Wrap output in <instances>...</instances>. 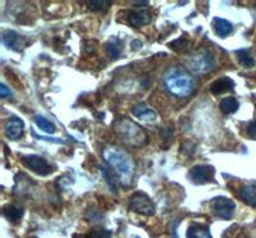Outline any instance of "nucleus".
<instances>
[{
	"mask_svg": "<svg viewBox=\"0 0 256 238\" xmlns=\"http://www.w3.org/2000/svg\"><path fill=\"white\" fill-rule=\"evenodd\" d=\"M105 162L122 184L130 186L134 174V163L131 156L116 146H108L102 151Z\"/></svg>",
	"mask_w": 256,
	"mask_h": 238,
	"instance_id": "1",
	"label": "nucleus"
},
{
	"mask_svg": "<svg viewBox=\"0 0 256 238\" xmlns=\"http://www.w3.org/2000/svg\"><path fill=\"white\" fill-rule=\"evenodd\" d=\"M164 84L169 92L178 98L190 96L195 88V82H194L192 76L180 68H173V70H168L164 76Z\"/></svg>",
	"mask_w": 256,
	"mask_h": 238,
	"instance_id": "2",
	"label": "nucleus"
},
{
	"mask_svg": "<svg viewBox=\"0 0 256 238\" xmlns=\"http://www.w3.org/2000/svg\"><path fill=\"white\" fill-rule=\"evenodd\" d=\"M114 131L120 137V140L134 148H141L148 142V134L145 130L127 118L116 119L114 123Z\"/></svg>",
	"mask_w": 256,
	"mask_h": 238,
	"instance_id": "3",
	"label": "nucleus"
},
{
	"mask_svg": "<svg viewBox=\"0 0 256 238\" xmlns=\"http://www.w3.org/2000/svg\"><path fill=\"white\" fill-rule=\"evenodd\" d=\"M216 67V58L208 50H200L190 60V70L194 74L202 76L212 72Z\"/></svg>",
	"mask_w": 256,
	"mask_h": 238,
	"instance_id": "4",
	"label": "nucleus"
},
{
	"mask_svg": "<svg viewBox=\"0 0 256 238\" xmlns=\"http://www.w3.org/2000/svg\"><path fill=\"white\" fill-rule=\"evenodd\" d=\"M130 210L141 215H154L155 206L152 198H148L145 192H136L130 198Z\"/></svg>",
	"mask_w": 256,
	"mask_h": 238,
	"instance_id": "5",
	"label": "nucleus"
},
{
	"mask_svg": "<svg viewBox=\"0 0 256 238\" xmlns=\"http://www.w3.org/2000/svg\"><path fill=\"white\" fill-rule=\"evenodd\" d=\"M212 212L218 218L230 220V219L233 218L234 212H236V204L233 202L230 198H224V196H218V198L212 200Z\"/></svg>",
	"mask_w": 256,
	"mask_h": 238,
	"instance_id": "6",
	"label": "nucleus"
},
{
	"mask_svg": "<svg viewBox=\"0 0 256 238\" xmlns=\"http://www.w3.org/2000/svg\"><path fill=\"white\" fill-rule=\"evenodd\" d=\"M20 160L30 170L35 172L36 174L48 176L54 169L46 159L38 156V155H26V156L20 158Z\"/></svg>",
	"mask_w": 256,
	"mask_h": 238,
	"instance_id": "7",
	"label": "nucleus"
},
{
	"mask_svg": "<svg viewBox=\"0 0 256 238\" xmlns=\"http://www.w3.org/2000/svg\"><path fill=\"white\" fill-rule=\"evenodd\" d=\"M190 177H191L192 182H195L196 184H205V183L214 180L216 169L212 166H196L190 170Z\"/></svg>",
	"mask_w": 256,
	"mask_h": 238,
	"instance_id": "8",
	"label": "nucleus"
},
{
	"mask_svg": "<svg viewBox=\"0 0 256 238\" xmlns=\"http://www.w3.org/2000/svg\"><path fill=\"white\" fill-rule=\"evenodd\" d=\"M2 40L6 48L14 50V52H22V49L26 46V44H24V38L18 35L17 32L13 31V30H4L3 34H2Z\"/></svg>",
	"mask_w": 256,
	"mask_h": 238,
	"instance_id": "9",
	"label": "nucleus"
},
{
	"mask_svg": "<svg viewBox=\"0 0 256 238\" xmlns=\"http://www.w3.org/2000/svg\"><path fill=\"white\" fill-rule=\"evenodd\" d=\"M24 123L22 119L13 116L9 118L4 126V131H6V136L10 140H18L22 134H24Z\"/></svg>",
	"mask_w": 256,
	"mask_h": 238,
	"instance_id": "10",
	"label": "nucleus"
},
{
	"mask_svg": "<svg viewBox=\"0 0 256 238\" xmlns=\"http://www.w3.org/2000/svg\"><path fill=\"white\" fill-rule=\"evenodd\" d=\"M132 113H134V116L142 120V122L146 123H152L156 119V113L155 110L150 109L145 102H140V104H137L136 106L132 109Z\"/></svg>",
	"mask_w": 256,
	"mask_h": 238,
	"instance_id": "11",
	"label": "nucleus"
},
{
	"mask_svg": "<svg viewBox=\"0 0 256 238\" xmlns=\"http://www.w3.org/2000/svg\"><path fill=\"white\" fill-rule=\"evenodd\" d=\"M130 24L134 27H142L152 22V16L146 10H132L127 17Z\"/></svg>",
	"mask_w": 256,
	"mask_h": 238,
	"instance_id": "12",
	"label": "nucleus"
},
{
	"mask_svg": "<svg viewBox=\"0 0 256 238\" xmlns=\"http://www.w3.org/2000/svg\"><path fill=\"white\" fill-rule=\"evenodd\" d=\"M212 28H214V32L216 34V36H219L222 38H228L233 31V26L230 20L220 17L214 18V20H212Z\"/></svg>",
	"mask_w": 256,
	"mask_h": 238,
	"instance_id": "13",
	"label": "nucleus"
},
{
	"mask_svg": "<svg viewBox=\"0 0 256 238\" xmlns=\"http://www.w3.org/2000/svg\"><path fill=\"white\" fill-rule=\"evenodd\" d=\"M238 196L244 204H248L250 206L256 208V184H244L240 188Z\"/></svg>",
	"mask_w": 256,
	"mask_h": 238,
	"instance_id": "14",
	"label": "nucleus"
},
{
	"mask_svg": "<svg viewBox=\"0 0 256 238\" xmlns=\"http://www.w3.org/2000/svg\"><path fill=\"white\" fill-rule=\"evenodd\" d=\"M233 88H234V82L230 78H228V77H222V78L212 82V86H210V91L214 95H220V94L228 92V91L233 90Z\"/></svg>",
	"mask_w": 256,
	"mask_h": 238,
	"instance_id": "15",
	"label": "nucleus"
},
{
	"mask_svg": "<svg viewBox=\"0 0 256 238\" xmlns=\"http://www.w3.org/2000/svg\"><path fill=\"white\" fill-rule=\"evenodd\" d=\"M187 238H212L208 226L200 223H192L186 232Z\"/></svg>",
	"mask_w": 256,
	"mask_h": 238,
	"instance_id": "16",
	"label": "nucleus"
},
{
	"mask_svg": "<svg viewBox=\"0 0 256 238\" xmlns=\"http://www.w3.org/2000/svg\"><path fill=\"white\" fill-rule=\"evenodd\" d=\"M3 212L9 222L18 223L24 216V208L20 205H16V204H9V205L4 206Z\"/></svg>",
	"mask_w": 256,
	"mask_h": 238,
	"instance_id": "17",
	"label": "nucleus"
},
{
	"mask_svg": "<svg viewBox=\"0 0 256 238\" xmlns=\"http://www.w3.org/2000/svg\"><path fill=\"white\" fill-rule=\"evenodd\" d=\"M123 41L120 40V38H110V40L105 44V49H106V52L109 54L112 59H118L120 56H122L123 52Z\"/></svg>",
	"mask_w": 256,
	"mask_h": 238,
	"instance_id": "18",
	"label": "nucleus"
},
{
	"mask_svg": "<svg viewBox=\"0 0 256 238\" xmlns=\"http://www.w3.org/2000/svg\"><path fill=\"white\" fill-rule=\"evenodd\" d=\"M219 106H220V110L223 112L224 114H233L238 110L240 102L236 98L230 96V98H226V99L222 100Z\"/></svg>",
	"mask_w": 256,
	"mask_h": 238,
	"instance_id": "19",
	"label": "nucleus"
},
{
	"mask_svg": "<svg viewBox=\"0 0 256 238\" xmlns=\"http://www.w3.org/2000/svg\"><path fill=\"white\" fill-rule=\"evenodd\" d=\"M34 120H35L36 126L40 128L41 131H44L45 134H56V126H54V123H52L50 120H48V119L44 118V116H36L35 118H34Z\"/></svg>",
	"mask_w": 256,
	"mask_h": 238,
	"instance_id": "20",
	"label": "nucleus"
},
{
	"mask_svg": "<svg viewBox=\"0 0 256 238\" xmlns=\"http://www.w3.org/2000/svg\"><path fill=\"white\" fill-rule=\"evenodd\" d=\"M236 56H238L240 63L246 68H252L255 66V60L250 56V52L248 49H240L236 52Z\"/></svg>",
	"mask_w": 256,
	"mask_h": 238,
	"instance_id": "21",
	"label": "nucleus"
},
{
	"mask_svg": "<svg viewBox=\"0 0 256 238\" xmlns=\"http://www.w3.org/2000/svg\"><path fill=\"white\" fill-rule=\"evenodd\" d=\"M110 6V2H106V0H91V2H88V9H90V10H94V12H102V10H106Z\"/></svg>",
	"mask_w": 256,
	"mask_h": 238,
	"instance_id": "22",
	"label": "nucleus"
},
{
	"mask_svg": "<svg viewBox=\"0 0 256 238\" xmlns=\"http://www.w3.org/2000/svg\"><path fill=\"white\" fill-rule=\"evenodd\" d=\"M84 238H112V233L102 228H94L84 236Z\"/></svg>",
	"mask_w": 256,
	"mask_h": 238,
	"instance_id": "23",
	"label": "nucleus"
},
{
	"mask_svg": "<svg viewBox=\"0 0 256 238\" xmlns=\"http://www.w3.org/2000/svg\"><path fill=\"white\" fill-rule=\"evenodd\" d=\"M10 95H12V91L6 88V84H3V82H2V84H0V98L6 99V98H9Z\"/></svg>",
	"mask_w": 256,
	"mask_h": 238,
	"instance_id": "24",
	"label": "nucleus"
},
{
	"mask_svg": "<svg viewBox=\"0 0 256 238\" xmlns=\"http://www.w3.org/2000/svg\"><path fill=\"white\" fill-rule=\"evenodd\" d=\"M246 131L250 136H256V122H251L246 128Z\"/></svg>",
	"mask_w": 256,
	"mask_h": 238,
	"instance_id": "25",
	"label": "nucleus"
},
{
	"mask_svg": "<svg viewBox=\"0 0 256 238\" xmlns=\"http://www.w3.org/2000/svg\"><path fill=\"white\" fill-rule=\"evenodd\" d=\"M148 2H134V6H148Z\"/></svg>",
	"mask_w": 256,
	"mask_h": 238,
	"instance_id": "26",
	"label": "nucleus"
},
{
	"mask_svg": "<svg viewBox=\"0 0 256 238\" xmlns=\"http://www.w3.org/2000/svg\"><path fill=\"white\" fill-rule=\"evenodd\" d=\"M140 46H141L140 41H134V42H132V48H134V50L138 49V48H140Z\"/></svg>",
	"mask_w": 256,
	"mask_h": 238,
	"instance_id": "27",
	"label": "nucleus"
}]
</instances>
